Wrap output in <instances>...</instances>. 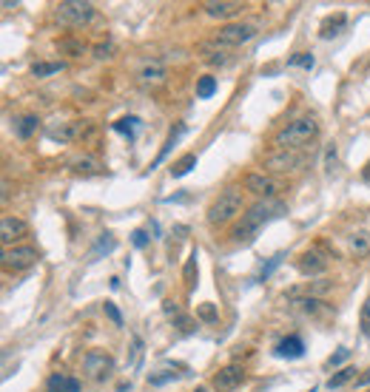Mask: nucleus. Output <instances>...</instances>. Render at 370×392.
Segmentation results:
<instances>
[{
	"instance_id": "nucleus-22",
	"label": "nucleus",
	"mask_w": 370,
	"mask_h": 392,
	"mask_svg": "<svg viewBox=\"0 0 370 392\" xmlns=\"http://www.w3.org/2000/svg\"><path fill=\"white\" fill-rule=\"evenodd\" d=\"M353 378H356V369H353V367H342L336 375L328 378V389H339V386H345V384L353 381Z\"/></svg>"
},
{
	"instance_id": "nucleus-26",
	"label": "nucleus",
	"mask_w": 370,
	"mask_h": 392,
	"mask_svg": "<svg viewBox=\"0 0 370 392\" xmlns=\"http://www.w3.org/2000/svg\"><path fill=\"white\" fill-rule=\"evenodd\" d=\"M137 125H140L137 117H125V120L114 122V131H120V134H125L128 139H134V137H137Z\"/></svg>"
},
{
	"instance_id": "nucleus-20",
	"label": "nucleus",
	"mask_w": 370,
	"mask_h": 392,
	"mask_svg": "<svg viewBox=\"0 0 370 392\" xmlns=\"http://www.w3.org/2000/svg\"><path fill=\"white\" fill-rule=\"evenodd\" d=\"M191 168H197V153H185V156H180V160L171 165V177L180 179V177H185Z\"/></svg>"
},
{
	"instance_id": "nucleus-38",
	"label": "nucleus",
	"mask_w": 370,
	"mask_h": 392,
	"mask_svg": "<svg viewBox=\"0 0 370 392\" xmlns=\"http://www.w3.org/2000/svg\"><path fill=\"white\" fill-rule=\"evenodd\" d=\"M279 259H282V256H273V259H271V262H268V265L262 267V279H268V276H271V270H273V267L279 265Z\"/></svg>"
},
{
	"instance_id": "nucleus-5",
	"label": "nucleus",
	"mask_w": 370,
	"mask_h": 392,
	"mask_svg": "<svg viewBox=\"0 0 370 392\" xmlns=\"http://www.w3.org/2000/svg\"><path fill=\"white\" fill-rule=\"evenodd\" d=\"M254 34H257V26H254V23H228V26H222V29L214 34V40H216L219 46H226V49H237V46L248 43Z\"/></svg>"
},
{
	"instance_id": "nucleus-14",
	"label": "nucleus",
	"mask_w": 370,
	"mask_h": 392,
	"mask_svg": "<svg viewBox=\"0 0 370 392\" xmlns=\"http://www.w3.org/2000/svg\"><path fill=\"white\" fill-rule=\"evenodd\" d=\"M245 188L251 194H257V196H265V199H273V194L279 191L276 182L271 177H265V174H248L245 177Z\"/></svg>"
},
{
	"instance_id": "nucleus-39",
	"label": "nucleus",
	"mask_w": 370,
	"mask_h": 392,
	"mask_svg": "<svg viewBox=\"0 0 370 392\" xmlns=\"http://www.w3.org/2000/svg\"><path fill=\"white\" fill-rule=\"evenodd\" d=\"M78 165H80V168H78V171H86V174H89V171H94V168H92V165H97V163H94V160H80V163H78Z\"/></svg>"
},
{
	"instance_id": "nucleus-18",
	"label": "nucleus",
	"mask_w": 370,
	"mask_h": 392,
	"mask_svg": "<svg viewBox=\"0 0 370 392\" xmlns=\"http://www.w3.org/2000/svg\"><path fill=\"white\" fill-rule=\"evenodd\" d=\"M37 125H40V120H37L35 114H23V117H18V120H15V137L29 139V137L37 131Z\"/></svg>"
},
{
	"instance_id": "nucleus-16",
	"label": "nucleus",
	"mask_w": 370,
	"mask_h": 392,
	"mask_svg": "<svg viewBox=\"0 0 370 392\" xmlns=\"http://www.w3.org/2000/svg\"><path fill=\"white\" fill-rule=\"evenodd\" d=\"M350 251L359 256V259H367L370 256V230H356L350 236Z\"/></svg>"
},
{
	"instance_id": "nucleus-9",
	"label": "nucleus",
	"mask_w": 370,
	"mask_h": 392,
	"mask_svg": "<svg viewBox=\"0 0 370 392\" xmlns=\"http://www.w3.org/2000/svg\"><path fill=\"white\" fill-rule=\"evenodd\" d=\"M26 233H29V225L23 219H18V216H4V222H0V242H4L6 248L12 242H20Z\"/></svg>"
},
{
	"instance_id": "nucleus-27",
	"label": "nucleus",
	"mask_w": 370,
	"mask_h": 392,
	"mask_svg": "<svg viewBox=\"0 0 370 392\" xmlns=\"http://www.w3.org/2000/svg\"><path fill=\"white\" fill-rule=\"evenodd\" d=\"M57 71H63V63H35L32 65L35 77H49V74H57Z\"/></svg>"
},
{
	"instance_id": "nucleus-42",
	"label": "nucleus",
	"mask_w": 370,
	"mask_h": 392,
	"mask_svg": "<svg viewBox=\"0 0 370 392\" xmlns=\"http://www.w3.org/2000/svg\"><path fill=\"white\" fill-rule=\"evenodd\" d=\"M166 312H168V316H171V312H174V316H177V307H174L171 301H166Z\"/></svg>"
},
{
	"instance_id": "nucleus-30",
	"label": "nucleus",
	"mask_w": 370,
	"mask_h": 392,
	"mask_svg": "<svg viewBox=\"0 0 370 392\" xmlns=\"http://www.w3.org/2000/svg\"><path fill=\"white\" fill-rule=\"evenodd\" d=\"M347 358H350V350H347V347H339V350H336V353H333V355H331V358L325 361V367H328V369H333V367L345 364Z\"/></svg>"
},
{
	"instance_id": "nucleus-37",
	"label": "nucleus",
	"mask_w": 370,
	"mask_h": 392,
	"mask_svg": "<svg viewBox=\"0 0 370 392\" xmlns=\"http://www.w3.org/2000/svg\"><path fill=\"white\" fill-rule=\"evenodd\" d=\"M131 245H134V248H145V245H148L145 230H134V233H131Z\"/></svg>"
},
{
	"instance_id": "nucleus-13",
	"label": "nucleus",
	"mask_w": 370,
	"mask_h": 392,
	"mask_svg": "<svg viewBox=\"0 0 370 392\" xmlns=\"http://www.w3.org/2000/svg\"><path fill=\"white\" fill-rule=\"evenodd\" d=\"M273 355H276V358H288V361L302 358V355H305V341H302L300 336H288V339H282V341L273 347Z\"/></svg>"
},
{
	"instance_id": "nucleus-2",
	"label": "nucleus",
	"mask_w": 370,
	"mask_h": 392,
	"mask_svg": "<svg viewBox=\"0 0 370 392\" xmlns=\"http://www.w3.org/2000/svg\"><path fill=\"white\" fill-rule=\"evenodd\" d=\"M316 134H319V122H316L314 117H300V120L288 122V125L273 137V145L282 148V151H290V148H300V145L311 142Z\"/></svg>"
},
{
	"instance_id": "nucleus-43",
	"label": "nucleus",
	"mask_w": 370,
	"mask_h": 392,
	"mask_svg": "<svg viewBox=\"0 0 370 392\" xmlns=\"http://www.w3.org/2000/svg\"><path fill=\"white\" fill-rule=\"evenodd\" d=\"M194 392H211V389H208V386H197Z\"/></svg>"
},
{
	"instance_id": "nucleus-3",
	"label": "nucleus",
	"mask_w": 370,
	"mask_h": 392,
	"mask_svg": "<svg viewBox=\"0 0 370 392\" xmlns=\"http://www.w3.org/2000/svg\"><path fill=\"white\" fill-rule=\"evenodd\" d=\"M242 210V191L240 188H226L208 208V225H226Z\"/></svg>"
},
{
	"instance_id": "nucleus-29",
	"label": "nucleus",
	"mask_w": 370,
	"mask_h": 392,
	"mask_svg": "<svg viewBox=\"0 0 370 392\" xmlns=\"http://www.w3.org/2000/svg\"><path fill=\"white\" fill-rule=\"evenodd\" d=\"M314 54H308V51H300V54H293L290 60H288V65H302V68H314Z\"/></svg>"
},
{
	"instance_id": "nucleus-4",
	"label": "nucleus",
	"mask_w": 370,
	"mask_h": 392,
	"mask_svg": "<svg viewBox=\"0 0 370 392\" xmlns=\"http://www.w3.org/2000/svg\"><path fill=\"white\" fill-rule=\"evenodd\" d=\"M94 18V6L89 4V0H63V4L57 6V20L63 26H86L92 23Z\"/></svg>"
},
{
	"instance_id": "nucleus-31",
	"label": "nucleus",
	"mask_w": 370,
	"mask_h": 392,
	"mask_svg": "<svg viewBox=\"0 0 370 392\" xmlns=\"http://www.w3.org/2000/svg\"><path fill=\"white\" fill-rule=\"evenodd\" d=\"M194 276H197V251H191V256H188V262H185V270H183V279H185L188 284H194Z\"/></svg>"
},
{
	"instance_id": "nucleus-1",
	"label": "nucleus",
	"mask_w": 370,
	"mask_h": 392,
	"mask_svg": "<svg viewBox=\"0 0 370 392\" xmlns=\"http://www.w3.org/2000/svg\"><path fill=\"white\" fill-rule=\"evenodd\" d=\"M282 213H285V205H282V202H276V199H259L257 205L248 208V213L242 216V222L234 227V239H237V242H251L254 233H257L262 225H268L271 219H276V216H282Z\"/></svg>"
},
{
	"instance_id": "nucleus-40",
	"label": "nucleus",
	"mask_w": 370,
	"mask_h": 392,
	"mask_svg": "<svg viewBox=\"0 0 370 392\" xmlns=\"http://www.w3.org/2000/svg\"><path fill=\"white\" fill-rule=\"evenodd\" d=\"M333 163H336V148L331 145V148H328V171L333 168Z\"/></svg>"
},
{
	"instance_id": "nucleus-11",
	"label": "nucleus",
	"mask_w": 370,
	"mask_h": 392,
	"mask_svg": "<svg viewBox=\"0 0 370 392\" xmlns=\"http://www.w3.org/2000/svg\"><path fill=\"white\" fill-rule=\"evenodd\" d=\"M242 378H245V372L231 364V367H222L214 375V386H216V392H231V389H237L242 384Z\"/></svg>"
},
{
	"instance_id": "nucleus-28",
	"label": "nucleus",
	"mask_w": 370,
	"mask_h": 392,
	"mask_svg": "<svg viewBox=\"0 0 370 392\" xmlns=\"http://www.w3.org/2000/svg\"><path fill=\"white\" fill-rule=\"evenodd\" d=\"M60 51H68L71 57H80V54H86V46L80 40H63L60 43Z\"/></svg>"
},
{
	"instance_id": "nucleus-7",
	"label": "nucleus",
	"mask_w": 370,
	"mask_h": 392,
	"mask_svg": "<svg viewBox=\"0 0 370 392\" xmlns=\"http://www.w3.org/2000/svg\"><path fill=\"white\" fill-rule=\"evenodd\" d=\"M296 270H300L302 276H322L328 270V256L319 248H311L296 259Z\"/></svg>"
},
{
	"instance_id": "nucleus-45",
	"label": "nucleus",
	"mask_w": 370,
	"mask_h": 392,
	"mask_svg": "<svg viewBox=\"0 0 370 392\" xmlns=\"http://www.w3.org/2000/svg\"><path fill=\"white\" fill-rule=\"evenodd\" d=\"M311 392H314V389H311Z\"/></svg>"
},
{
	"instance_id": "nucleus-33",
	"label": "nucleus",
	"mask_w": 370,
	"mask_h": 392,
	"mask_svg": "<svg viewBox=\"0 0 370 392\" xmlns=\"http://www.w3.org/2000/svg\"><path fill=\"white\" fill-rule=\"evenodd\" d=\"M197 316H199L202 322H216V307H214V304H199Z\"/></svg>"
},
{
	"instance_id": "nucleus-44",
	"label": "nucleus",
	"mask_w": 370,
	"mask_h": 392,
	"mask_svg": "<svg viewBox=\"0 0 370 392\" xmlns=\"http://www.w3.org/2000/svg\"><path fill=\"white\" fill-rule=\"evenodd\" d=\"M364 177H367V179H370V163H367V171H364Z\"/></svg>"
},
{
	"instance_id": "nucleus-17",
	"label": "nucleus",
	"mask_w": 370,
	"mask_h": 392,
	"mask_svg": "<svg viewBox=\"0 0 370 392\" xmlns=\"http://www.w3.org/2000/svg\"><path fill=\"white\" fill-rule=\"evenodd\" d=\"M271 171H293L296 165H300V160H296L293 153H276V156H268V163H265Z\"/></svg>"
},
{
	"instance_id": "nucleus-6",
	"label": "nucleus",
	"mask_w": 370,
	"mask_h": 392,
	"mask_svg": "<svg viewBox=\"0 0 370 392\" xmlns=\"http://www.w3.org/2000/svg\"><path fill=\"white\" fill-rule=\"evenodd\" d=\"M83 372L92 378V381H106L111 378L114 372V358L103 350H92L86 358H83Z\"/></svg>"
},
{
	"instance_id": "nucleus-23",
	"label": "nucleus",
	"mask_w": 370,
	"mask_h": 392,
	"mask_svg": "<svg viewBox=\"0 0 370 392\" xmlns=\"http://www.w3.org/2000/svg\"><path fill=\"white\" fill-rule=\"evenodd\" d=\"M117 248V242H114V236H111V233H103V236L97 239V248L92 251V262H97L103 253H111Z\"/></svg>"
},
{
	"instance_id": "nucleus-41",
	"label": "nucleus",
	"mask_w": 370,
	"mask_h": 392,
	"mask_svg": "<svg viewBox=\"0 0 370 392\" xmlns=\"http://www.w3.org/2000/svg\"><path fill=\"white\" fill-rule=\"evenodd\" d=\"M364 384H370V369H367V372L359 378V381H356V386H364Z\"/></svg>"
},
{
	"instance_id": "nucleus-34",
	"label": "nucleus",
	"mask_w": 370,
	"mask_h": 392,
	"mask_svg": "<svg viewBox=\"0 0 370 392\" xmlns=\"http://www.w3.org/2000/svg\"><path fill=\"white\" fill-rule=\"evenodd\" d=\"M103 310H106V316H109V319H111L117 327H123V316H120V310H117L111 301H106V304H103Z\"/></svg>"
},
{
	"instance_id": "nucleus-8",
	"label": "nucleus",
	"mask_w": 370,
	"mask_h": 392,
	"mask_svg": "<svg viewBox=\"0 0 370 392\" xmlns=\"http://www.w3.org/2000/svg\"><path fill=\"white\" fill-rule=\"evenodd\" d=\"M35 262H37V251L35 248H6L4 251V267L6 270L20 273V270L32 267Z\"/></svg>"
},
{
	"instance_id": "nucleus-10",
	"label": "nucleus",
	"mask_w": 370,
	"mask_h": 392,
	"mask_svg": "<svg viewBox=\"0 0 370 392\" xmlns=\"http://www.w3.org/2000/svg\"><path fill=\"white\" fill-rule=\"evenodd\" d=\"M202 9H205V15H208V18L226 20V18L240 15L245 6L240 4V0H208V4H202Z\"/></svg>"
},
{
	"instance_id": "nucleus-35",
	"label": "nucleus",
	"mask_w": 370,
	"mask_h": 392,
	"mask_svg": "<svg viewBox=\"0 0 370 392\" xmlns=\"http://www.w3.org/2000/svg\"><path fill=\"white\" fill-rule=\"evenodd\" d=\"M333 284L331 282H314V284H308V293H311V298H316V296H322V293H328Z\"/></svg>"
},
{
	"instance_id": "nucleus-15",
	"label": "nucleus",
	"mask_w": 370,
	"mask_h": 392,
	"mask_svg": "<svg viewBox=\"0 0 370 392\" xmlns=\"http://www.w3.org/2000/svg\"><path fill=\"white\" fill-rule=\"evenodd\" d=\"M46 392H80V381L71 378V375H51L46 381Z\"/></svg>"
},
{
	"instance_id": "nucleus-32",
	"label": "nucleus",
	"mask_w": 370,
	"mask_h": 392,
	"mask_svg": "<svg viewBox=\"0 0 370 392\" xmlns=\"http://www.w3.org/2000/svg\"><path fill=\"white\" fill-rule=\"evenodd\" d=\"M359 327H362V333L370 339V298L364 301V307H362V316H359Z\"/></svg>"
},
{
	"instance_id": "nucleus-21",
	"label": "nucleus",
	"mask_w": 370,
	"mask_h": 392,
	"mask_svg": "<svg viewBox=\"0 0 370 392\" xmlns=\"http://www.w3.org/2000/svg\"><path fill=\"white\" fill-rule=\"evenodd\" d=\"M183 372H174V367H163V369H157V372H152L148 375V384L152 386H163V384H168V381H177Z\"/></svg>"
},
{
	"instance_id": "nucleus-36",
	"label": "nucleus",
	"mask_w": 370,
	"mask_h": 392,
	"mask_svg": "<svg viewBox=\"0 0 370 392\" xmlns=\"http://www.w3.org/2000/svg\"><path fill=\"white\" fill-rule=\"evenodd\" d=\"M114 54V46L111 43H100V46H94V57H100V60H109Z\"/></svg>"
},
{
	"instance_id": "nucleus-12",
	"label": "nucleus",
	"mask_w": 370,
	"mask_h": 392,
	"mask_svg": "<svg viewBox=\"0 0 370 392\" xmlns=\"http://www.w3.org/2000/svg\"><path fill=\"white\" fill-rule=\"evenodd\" d=\"M137 80H140L145 89H148V86H152V89H157V86H163V83H166V68H163L157 60H148V63L140 68Z\"/></svg>"
},
{
	"instance_id": "nucleus-25",
	"label": "nucleus",
	"mask_w": 370,
	"mask_h": 392,
	"mask_svg": "<svg viewBox=\"0 0 370 392\" xmlns=\"http://www.w3.org/2000/svg\"><path fill=\"white\" fill-rule=\"evenodd\" d=\"M180 134H185V128H183V125H177V128H174V131L168 134V139H166V145H163V151H160V156H157V160L152 163V168H157V165H160V163L166 160V156H168V151H171V145L177 142V137H180Z\"/></svg>"
},
{
	"instance_id": "nucleus-19",
	"label": "nucleus",
	"mask_w": 370,
	"mask_h": 392,
	"mask_svg": "<svg viewBox=\"0 0 370 392\" xmlns=\"http://www.w3.org/2000/svg\"><path fill=\"white\" fill-rule=\"evenodd\" d=\"M345 23H347V18H345V15L328 18V20L322 23V29H319V37H322V40H331V37H336V34L345 29Z\"/></svg>"
},
{
	"instance_id": "nucleus-24",
	"label": "nucleus",
	"mask_w": 370,
	"mask_h": 392,
	"mask_svg": "<svg viewBox=\"0 0 370 392\" xmlns=\"http://www.w3.org/2000/svg\"><path fill=\"white\" fill-rule=\"evenodd\" d=\"M214 91H216V77H199L197 80V97L199 100H208V97H214Z\"/></svg>"
}]
</instances>
